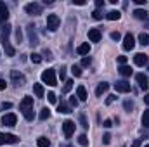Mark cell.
<instances>
[{
  "label": "cell",
  "mask_w": 149,
  "mask_h": 147,
  "mask_svg": "<svg viewBox=\"0 0 149 147\" xmlns=\"http://www.w3.org/2000/svg\"><path fill=\"white\" fill-rule=\"evenodd\" d=\"M10 30H12V26H10L9 23H5V24L2 26V33H0V38H2V45H3V49H5V54H7L9 57H12V55L16 54L14 47H12V45H10V42H9V37H10Z\"/></svg>",
  "instance_id": "1"
},
{
  "label": "cell",
  "mask_w": 149,
  "mask_h": 147,
  "mask_svg": "<svg viewBox=\"0 0 149 147\" xmlns=\"http://www.w3.org/2000/svg\"><path fill=\"white\" fill-rule=\"evenodd\" d=\"M19 109H21L23 116H24L28 121H31V119L35 118V111H33V97H28V95H26V97L21 101Z\"/></svg>",
  "instance_id": "2"
},
{
  "label": "cell",
  "mask_w": 149,
  "mask_h": 147,
  "mask_svg": "<svg viewBox=\"0 0 149 147\" xmlns=\"http://www.w3.org/2000/svg\"><path fill=\"white\" fill-rule=\"evenodd\" d=\"M42 81L47 83L49 87H56L57 85V78H56V71L54 69H45L42 73Z\"/></svg>",
  "instance_id": "3"
},
{
  "label": "cell",
  "mask_w": 149,
  "mask_h": 147,
  "mask_svg": "<svg viewBox=\"0 0 149 147\" xmlns=\"http://www.w3.org/2000/svg\"><path fill=\"white\" fill-rule=\"evenodd\" d=\"M26 31H28V38H30V45H31V47L38 45L37 26H35V24H28V26H26Z\"/></svg>",
  "instance_id": "4"
},
{
  "label": "cell",
  "mask_w": 149,
  "mask_h": 147,
  "mask_svg": "<svg viewBox=\"0 0 149 147\" xmlns=\"http://www.w3.org/2000/svg\"><path fill=\"white\" fill-rule=\"evenodd\" d=\"M24 10L30 16H38V14H42V5L37 3V2H31V3H26L24 5Z\"/></svg>",
  "instance_id": "5"
},
{
  "label": "cell",
  "mask_w": 149,
  "mask_h": 147,
  "mask_svg": "<svg viewBox=\"0 0 149 147\" xmlns=\"http://www.w3.org/2000/svg\"><path fill=\"white\" fill-rule=\"evenodd\" d=\"M59 17L56 16V14H49L47 16V28L50 30V31H56L57 28H59Z\"/></svg>",
  "instance_id": "6"
},
{
  "label": "cell",
  "mask_w": 149,
  "mask_h": 147,
  "mask_svg": "<svg viewBox=\"0 0 149 147\" xmlns=\"http://www.w3.org/2000/svg\"><path fill=\"white\" fill-rule=\"evenodd\" d=\"M10 80H12V83H14L16 87H23V85L26 83L24 74L19 73V71H12V73H10Z\"/></svg>",
  "instance_id": "7"
},
{
  "label": "cell",
  "mask_w": 149,
  "mask_h": 147,
  "mask_svg": "<svg viewBox=\"0 0 149 147\" xmlns=\"http://www.w3.org/2000/svg\"><path fill=\"white\" fill-rule=\"evenodd\" d=\"M19 137L12 135V133H0V146L2 144H17Z\"/></svg>",
  "instance_id": "8"
},
{
  "label": "cell",
  "mask_w": 149,
  "mask_h": 147,
  "mask_svg": "<svg viewBox=\"0 0 149 147\" xmlns=\"http://www.w3.org/2000/svg\"><path fill=\"white\" fill-rule=\"evenodd\" d=\"M63 132H64V137H66V139H70L74 133V123L71 119H66V121L63 123Z\"/></svg>",
  "instance_id": "9"
},
{
  "label": "cell",
  "mask_w": 149,
  "mask_h": 147,
  "mask_svg": "<svg viewBox=\"0 0 149 147\" xmlns=\"http://www.w3.org/2000/svg\"><path fill=\"white\" fill-rule=\"evenodd\" d=\"M134 47H135V38H134L132 33H127L125 38H123V49L125 50H132Z\"/></svg>",
  "instance_id": "10"
},
{
  "label": "cell",
  "mask_w": 149,
  "mask_h": 147,
  "mask_svg": "<svg viewBox=\"0 0 149 147\" xmlns=\"http://www.w3.org/2000/svg\"><path fill=\"white\" fill-rule=\"evenodd\" d=\"M149 61L148 54H142V52H139V54H135L134 55V62H135V66H146Z\"/></svg>",
  "instance_id": "11"
},
{
  "label": "cell",
  "mask_w": 149,
  "mask_h": 147,
  "mask_svg": "<svg viewBox=\"0 0 149 147\" xmlns=\"http://www.w3.org/2000/svg\"><path fill=\"white\" fill-rule=\"evenodd\" d=\"M114 88H116V92H120V94H127V92H130V83L128 81H116L114 83Z\"/></svg>",
  "instance_id": "12"
},
{
  "label": "cell",
  "mask_w": 149,
  "mask_h": 147,
  "mask_svg": "<svg viewBox=\"0 0 149 147\" xmlns=\"http://www.w3.org/2000/svg\"><path fill=\"white\" fill-rule=\"evenodd\" d=\"M16 121H17V118H16V114H12V112H9V114H3V116H2V123H3V125H7V126H14V125H16Z\"/></svg>",
  "instance_id": "13"
},
{
  "label": "cell",
  "mask_w": 149,
  "mask_h": 147,
  "mask_svg": "<svg viewBox=\"0 0 149 147\" xmlns=\"http://www.w3.org/2000/svg\"><path fill=\"white\" fill-rule=\"evenodd\" d=\"M135 80H137V83H139V87L142 88V90H146L149 87V80H148V76L144 73H139V74H135Z\"/></svg>",
  "instance_id": "14"
},
{
  "label": "cell",
  "mask_w": 149,
  "mask_h": 147,
  "mask_svg": "<svg viewBox=\"0 0 149 147\" xmlns=\"http://www.w3.org/2000/svg\"><path fill=\"white\" fill-rule=\"evenodd\" d=\"M7 19H9V9L5 2H0V23H7Z\"/></svg>",
  "instance_id": "15"
},
{
  "label": "cell",
  "mask_w": 149,
  "mask_h": 147,
  "mask_svg": "<svg viewBox=\"0 0 149 147\" xmlns=\"http://www.w3.org/2000/svg\"><path fill=\"white\" fill-rule=\"evenodd\" d=\"M101 30H97V28H92V30H88V40L90 42H101Z\"/></svg>",
  "instance_id": "16"
},
{
  "label": "cell",
  "mask_w": 149,
  "mask_h": 147,
  "mask_svg": "<svg viewBox=\"0 0 149 147\" xmlns=\"http://www.w3.org/2000/svg\"><path fill=\"white\" fill-rule=\"evenodd\" d=\"M108 88H109V83L101 81V83L97 85V88H95V95H97V97H101L102 94H106V92H108Z\"/></svg>",
  "instance_id": "17"
},
{
  "label": "cell",
  "mask_w": 149,
  "mask_h": 147,
  "mask_svg": "<svg viewBox=\"0 0 149 147\" xmlns=\"http://www.w3.org/2000/svg\"><path fill=\"white\" fill-rule=\"evenodd\" d=\"M90 52V45L88 43H81V45H78V49H76V54L78 55H87Z\"/></svg>",
  "instance_id": "18"
},
{
  "label": "cell",
  "mask_w": 149,
  "mask_h": 147,
  "mask_svg": "<svg viewBox=\"0 0 149 147\" xmlns=\"http://www.w3.org/2000/svg\"><path fill=\"white\" fill-rule=\"evenodd\" d=\"M76 97H78V101H87V90H85V87L83 85H80L78 88H76Z\"/></svg>",
  "instance_id": "19"
},
{
  "label": "cell",
  "mask_w": 149,
  "mask_h": 147,
  "mask_svg": "<svg viewBox=\"0 0 149 147\" xmlns=\"http://www.w3.org/2000/svg\"><path fill=\"white\" fill-rule=\"evenodd\" d=\"M134 17L135 19H146L148 17V10L146 9H135L134 10Z\"/></svg>",
  "instance_id": "20"
},
{
  "label": "cell",
  "mask_w": 149,
  "mask_h": 147,
  "mask_svg": "<svg viewBox=\"0 0 149 147\" xmlns=\"http://www.w3.org/2000/svg\"><path fill=\"white\" fill-rule=\"evenodd\" d=\"M106 17H108L109 21H118V19L121 17V14H120V10H109V12L106 14Z\"/></svg>",
  "instance_id": "21"
},
{
  "label": "cell",
  "mask_w": 149,
  "mask_h": 147,
  "mask_svg": "<svg viewBox=\"0 0 149 147\" xmlns=\"http://www.w3.org/2000/svg\"><path fill=\"white\" fill-rule=\"evenodd\" d=\"M57 111H59V112H63V114H70V112H71V107H70L66 102H63V101H61V104L57 106Z\"/></svg>",
  "instance_id": "22"
},
{
  "label": "cell",
  "mask_w": 149,
  "mask_h": 147,
  "mask_svg": "<svg viewBox=\"0 0 149 147\" xmlns=\"http://www.w3.org/2000/svg\"><path fill=\"white\" fill-rule=\"evenodd\" d=\"M33 92H35L37 97H43V87H42L40 83H35V85H33Z\"/></svg>",
  "instance_id": "23"
},
{
  "label": "cell",
  "mask_w": 149,
  "mask_h": 147,
  "mask_svg": "<svg viewBox=\"0 0 149 147\" xmlns=\"http://www.w3.org/2000/svg\"><path fill=\"white\" fill-rule=\"evenodd\" d=\"M37 144H38V147H49L50 146V140H49L47 137H38Z\"/></svg>",
  "instance_id": "24"
},
{
  "label": "cell",
  "mask_w": 149,
  "mask_h": 147,
  "mask_svg": "<svg viewBox=\"0 0 149 147\" xmlns=\"http://www.w3.org/2000/svg\"><path fill=\"white\" fill-rule=\"evenodd\" d=\"M49 118H50V109H49V107H43V109L40 111V119L45 121V119H49Z\"/></svg>",
  "instance_id": "25"
},
{
  "label": "cell",
  "mask_w": 149,
  "mask_h": 147,
  "mask_svg": "<svg viewBox=\"0 0 149 147\" xmlns=\"http://www.w3.org/2000/svg\"><path fill=\"white\" fill-rule=\"evenodd\" d=\"M120 74L121 76H130L132 74V68L130 66H120Z\"/></svg>",
  "instance_id": "26"
},
{
  "label": "cell",
  "mask_w": 149,
  "mask_h": 147,
  "mask_svg": "<svg viewBox=\"0 0 149 147\" xmlns=\"http://www.w3.org/2000/svg\"><path fill=\"white\" fill-rule=\"evenodd\" d=\"M139 43H141V45H149V35L148 33H141V35H139Z\"/></svg>",
  "instance_id": "27"
},
{
  "label": "cell",
  "mask_w": 149,
  "mask_h": 147,
  "mask_svg": "<svg viewBox=\"0 0 149 147\" xmlns=\"http://www.w3.org/2000/svg\"><path fill=\"white\" fill-rule=\"evenodd\" d=\"M78 144H80V146H83V147L88 146V139H87V135H85V133H81V135L78 137Z\"/></svg>",
  "instance_id": "28"
},
{
  "label": "cell",
  "mask_w": 149,
  "mask_h": 147,
  "mask_svg": "<svg viewBox=\"0 0 149 147\" xmlns=\"http://www.w3.org/2000/svg\"><path fill=\"white\" fill-rule=\"evenodd\" d=\"M142 125H144L146 128H149V109H146L144 114H142Z\"/></svg>",
  "instance_id": "29"
},
{
  "label": "cell",
  "mask_w": 149,
  "mask_h": 147,
  "mask_svg": "<svg viewBox=\"0 0 149 147\" xmlns=\"http://www.w3.org/2000/svg\"><path fill=\"white\" fill-rule=\"evenodd\" d=\"M71 88H73V81H71V80H66V81H64V88H63V92L68 94Z\"/></svg>",
  "instance_id": "30"
},
{
  "label": "cell",
  "mask_w": 149,
  "mask_h": 147,
  "mask_svg": "<svg viewBox=\"0 0 149 147\" xmlns=\"http://www.w3.org/2000/svg\"><path fill=\"white\" fill-rule=\"evenodd\" d=\"M30 59H31V62H35V64H40V62H42V55H40V54H31Z\"/></svg>",
  "instance_id": "31"
},
{
  "label": "cell",
  "mask_w": 149,
  "mask_h": 147,
  "mask_svg": "<svg viewBox=\"0 0 149 147\" xmlns=\"http://www.w3.org/2000/svg\"><path fill=\"white\" fill-rule=\"evenodd\" d=\"M123 107H125L127 112H130V111L134 109V102H132V101H125V102H123Z\"/></svg>",
  "instance_id": "32"
},
{
  "label": "cell",
  "mask_w": 149,
  "mask_h": 147,
  "mask_svg": "<svg viewBox=\"0 0 149 147\" xmlns=\"http://www.w3.org/2000/svg\"><path fill=\"white\" fill-rule=\"evenodd\" d=\"M47 99H49V102H50V104H56V102H57V97H56V94H54V92H49V94H47Z\"/></svg>",
  "instance_id": "33"
},
{
  "label": "cell",
  "mask_w": 149,
  "mask_h": 147,
  "mask_svg": "<svg viewBox=\"0 0 149 147\" xmlns=\"http://www.w3.org/2000/svg\"><path fill=\"white\" fill-rule=\"evenodd\" d=\"M71 73H73V76H76V78L81 76V68H80V66H73V68H71Z\"/></svg>",
  "instance_id": "34"
},
{
  "label": "cell",
  "mask_w": 149,
  "mask_h": 147,
  "mask_svg": "<svg viewBox=\"0 0 149 147\" xmlns=\"http://www.w3.org/2000/svg\"><path fill=\"white\" fill-rule=\"evenodd\" d=\"M92 17H94V19H102V12H101V9H95V10L92 12Z\"/></svg>",
  "instance_id": "35"
},
{
  "label": "cell",
  "mask_w": 149,
  "mask_h": 147,
  "mask_svg": "<svg viewBox=\"0 0 149 147\" xmlns=\"http://www.w3.org/2000/svg\"><path fill=\"white\" fill-rule=\"evenodd\" d=\"M109 142H111V135H109V133H104V135H102V144L108 146Z\"/></svg>",
  "instance_id": "36"
},
{
  "label": "cell",
  "mask_w": 149,
  "mask_h": 147,
  "mask_svg": "<svg viewBox=\"0 0 149 147\" xmlns=\"http://www.w3.org/2000/svg\"><path fill=\"white\" fill-rule=\"evenodd\" d=\"M80 123H81V126H83V128H88V123H87V119H85V116H83V114H80Z\"/></svg>",
  "instance_id": "37"
},
{
  "label": "cell",
  "mask_w": 149,
  "mask_h": 147,
  "mask_svg": "<svg viewBox=\"0 0 149 147\" xmlns=\"http://www.w3.org/2000/svg\"><path fill=\"white\" fill-rule=\"evenodd\" d=\"M90 62H92L90 57H83V59H81V66H90Z\"/></svg>",
  "instance_id": "38"
},
{
  "label": "cell",
  "mask_w": 149,
  "mask_h": 147,
  "mask_svg": "<svg viewBox=\"0 0 149 147\" xmlns=\"http://www.w3.org/2000/svg\"><path fill=\"white\" fill-rule=\"evenodd\" d=\"M16 40H17V43H21V42H23V33H21V30H17V31H16Z\"/></svg>",
  "instance_id": "39"
},
{
  "label": "cell",
  "mask_w": 149,
  "mask_h": 147,
  "mask_svg": "<svg viewBox=\"0 0 149 147\" xmlns=\"http://www.w3.org/2000/svg\"><path fill=\"white\" fill-rule=\"evenodd\" d=\"M125 62H127V57H125V55H120V57H118V64H120V66H125Z\"/></svg>",
  "instance_id": "40"
},
{
  "label": "cell",
  "mask_w": 149,
  "mask_h": 147,
  "mask_svg": "<svg viewBox=\"0 0 149 147\" xmlns=\"http://www.w3.org/2000/svg\"><path fill=\"white\" fill-rule=\"evenodd\" d=\"M59 78H61V80L66 78V68H61V69H59Z\"/></svg>",
  "instance_id": "41"
},
{
  "label": "cell",
  "mask_w": 149,
  "mask_h": 147,
  "mask_svg": "<svg viewBox=\"0 0 149 147\" xmlns=\"http://www.w3.org/2000/svg\"><path fill=\"white\" fill-rule=\"evenodd\" d=\"M0 107H2V109H10V107H12V104H10V102H2V104H0Z\"/></svg>",
  "instance_id": "42"
},
{
  "label": "cell",
  "mask_w": 149,
  "mask_h": 147,
  "mask_svg": "<svg viewBox=\"0 0 149 147\" xmlns=\"http://www.w3.org/2000/svg\"><path fill=\"white\" fill-rule=\"evenodd\" d=\"M111 38H113V40H116V42H118V40L121 38V35H120L118 31H113V33H111Z\"/></svg>",
  "instance_id": "43"
},
{
  "label": "cell",
  "mask_w": 149,
  "mask_h": 147,
  "mask_svg": "<svg viewBox=\"0 0 149 147\" xmlns=\"http://www.w3.org/2000/svg\"><path fill=\"white\" fill-rule=\"evenodd\" d=\"M102 126H104V128H109V126H113V121L111 119H106V121L102 123Z\"/></svg>",
  "instance_id": "44"
},
{
  "label": "cell",
  "mask_w": 149,
  "mask_h": 147,
  "mask_svg": "<svg viewBox=\"0 0 149 147\" xmlns=\"http://www.w3.org/2000/svg\"><path fill=\"white\" fill-rule=\"evenodd\" d=\"M141 146H142V139H137V140L132 144V147H141Z\"/></svg>",
  "instance_id": "45"
},
{
  "label": "cell",
  "mask_w": 149,
  "mask_h": 147,
  "mask_svg": "<svg viewBox=\"0 0 149 147\" xmlns=\"http://www.w3.org/2000/svg\"><path fill=\"white\" fill-rule=\"evenodd\" d=\"M70 102H71V106H74V107H76V106H78V99H76V97H71V99H70Z\"/></svg>",
  "instance_id": "46"
},
{
  "label": "cell",
  "mask_w": 149,
  "mask_h": 147,
  "mask_svg": "<svg viewBox=\"0 0 149 147\" xmlns=\"http://www.w3.org/2000/svg\"><path fill=\"white\" fill-rule=\"evenodd\" d=\"M114 99H116V95H109V97L106 99V104H111V102H114Z\"/></svg>",
  "instance_id": "47"
},
{
  "label": "cell",
  "mask_w": 149,
  "mask_h": 147,
  "mask_svg": "<svg viewBox=\"0 0 149 147\" xmlns=\"http://www.w3.org/2000/svg\"><path fill=\"white\" fill-rule=\"evenodd\" d=\"M95 7H97V9L104 7V0H97V2H95Z\"/></svg>",
  "instance_id": "48"
},
{
  "label": "cell",
  "mask_w": 149,
  "mask_h": 147,
  "mask_svg": "<svg viewBox=\"0 0 149 147\" xmlns=\"http://www.w3.org/2000/svg\"><path fill=\"white\" fill-rule=\"evenodd\" d=\"M5 87H7V83L3 80H0V90H5Z\"/></svg>",
  "instance_id": "49"
},
{
  "label": "cell",
  "mask_w": 149,
  "mask_h": 147,
  "mask_svg": "<svg viewBox=\"0 0 149 147\" xmlns=\"http://www.w3.org/2000/svg\"><path fill=\"white\" fill-rule=\"evenodd\" d=\"M73 3H74V5H85V2H83V0H73Z\"/></svg>",
  "instance_id": "50"
},
{
  "label": "cell",
  "mask_w": 149,
  "mask_h": 147,
  "mask_svg": "<svg viewBox=\"0 0 149 147\" xmlns=\"http://www.w3.org/2000/svg\"><path fill=\"white\" fill-rule=\"evenodd\" d=\"M135 2V5H144L146 3V0H134Z\"/></svg>",
  "instance_id": "51"
},
{
  "label": "cell",
  "mask_w": 149,
  "mask_h": 147,
  "mask_svg": "<svg viewBox=\"0 0 149 147\" xmlns=\"http://www.w3.org/2000/svg\"><path fill=\"white\" fill-rule=\"evenodd\" d=\"M45 55H47V59H49V61L52 59V55H50V52H49V50H45Z\"/></svg>",
  "instance_id": "52"
},
{
  "label": "cell",
  "mask_w": 149,
  "mask_h": 147,
  "mask_svg": "<svg viewBox=\"0 0 149 147\" xmlns=\"http://www.w3.org/2000/svg\"><path fill=\"white\" fill-rule=\"evenodd\" d=\"M144 102L149 106V94H148V95H144Z\"/></svg>",
  "instance_id": "53"
},
{
  "label": "cell",
  "mask_w": 149,
  "mask_h": 147,
  "mask_svg": "<svg viewBox=\"0 0 149 147\" xmlns=\"http://www.w3.org/2000/svg\"><path fill=\"white\" fill-rule=\"evenodd\" d=\"M144 147H149V146H144Z\"/></svg>",
  "instance_id": "54"
}]
</instances>
